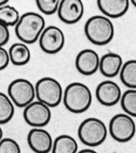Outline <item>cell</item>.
I'll list each match as a JSON object with an SVG mask.
<instances>
[{
	"label": "cell",
	"instance_id": "cell-27",
	"mask_svg": "<svg viewBox=\"0 0 136 153\" xmlns=\"http://www.w3.org/2000/svg\"><path fill=\"white\" fill-rule=\"evenodd\" d=\"M6 4H8V0H0V7Z\"/></svg>",
	"mask_w": 136,
	"mask_h": 153
},
{
	"label": "cell",
	"instance_id": "cell-1",
	"mask_svg": "<svg viewBox=\"0 0 136 153\" xmlns=\"http://www.w3.org/2000/svg\"><path fill=\"white\" fill-rule=\"evenodd\" d=\"M15 27V35L25 44H32L38 40L46 27L44 18L36 12H27L21 15Z\"/></svg>",
	"mask_w": 136,
	"mask_h": 153
},
{
	"label": "cell",
	"instance_id": "cell-26",
	"mask_svg": "<svg viewBox=\"0 0 136 153\" xmlns=\"http://www.w3.org/2000/svg\"><path fill=\"white\" fill-rule=\"evenodd\" d=\"M77 153H98L97 152H95L93 149H91V148H86V149H83V150L79 151Z\"/></svg>",
	"mask_w": 136,
	"mask_h": 153
},
{
	"label": "cell",
	"instance_id": "cell-4",
	"mask_svg": "<svg viewBox=\"0 0 136 153\" xmlns=\"http://www.w3.org/2000/svg\"><path fill=\"white\" fill-rule=\"evenodd\" d=\"M78 136L83 144L88 147H98L106 140L107 128L99 119L87 118L80 123Z\"/></svg>",
	"mask_w": 136,
	"mask_h": 153
},
{
	"label": "cell",
	"instance_id": "cell-21",
	"mask_svg": "<svg viewBox=\"0 0 136 153\" xmlns=\"http://www.w3.org/2000/svg\"><path fill=\"white\" fill-rule=\"evenodd\" d=\"M120 103L125 114L136 117V89L126 90L122 95Z\"/></svg>",
	"mask_w": 136,
	"mask_h": 153
},
{
	"label": "cell",
	"instance_id": "cell-23",
	"mask_svg": "<svg viewBox=\"0 0 136 153\" xmlns=\"http://www.w3.org/2000/svg\"><path fill=\"white\" fill-rule=\"evenodd\" d=\"M0 153H21L20 146L11 138H3L0 140Z\"/></svg>",
	"mask_w": 136,
	"mask_h": 153
},
{
	"label": "cell",
	"instance_id": "cell-16",
	"mask_svg": "<svg viewBox=\"0 0 136 153\" xmlns=\"http://www.w3.org/2000/svg\"><path fill=\"white\" fill-rule=\"evenodd\" d=\"M8 54L10 62L15 66L26 65L30 59V51L25 43H14L10 46Z\"/></svg>",
	"mask_w": 136,
	"mask_h": 153
},
{
	"label": "cell",
	"instance_id": "cell-11",
	"mask_svg": "<svg viewBox=\"0 0 136 153\" xmlns=\"http://www.w3.org/2000/svg\"><path fill=\"white\" fill-rule=\"evenodd\" d=\"M95 95L102 105L111 107L117 104L121 100V88L114 81H103L97 86Z\"/></svg>",
	"mask_w": 136,
	"mask_h": 153
},
{
	"label": "cell",
	"instance_id": "cell-17",
	"mask_svg": "<svg viewBox=\"0 0 136 153\" xmlns=\"http://www.w3.org/2000/svg\"><path fill=\"white\" fill-rule=\"evenodd\" d=\"M52 153H77L78 143L69 135H61L53 141Z\"/></svg>",
	"mask_w": 136,
	"mask_h": 153
},
{
	"label": "cell",
	"instance_id": "cell-3",
	"mask_svg": "<svg viewBox=\"0 0 136 153\" xmlns=\"http://www.w3.org/2000/svg\"><path fill=\"white\" fill-rule=\"evenodd\" d=\"M84 32L87 39L95 45L104 46L111 43L115 35V27L110 19L95 15L86 21Z\"/></svg>",
	"mask_w": 136,
	"mask_h": 153
},
{
	"label": "cell",
	"instance_id": "cell-28",
	"mask_svg": "<svg viewBox=\"0 0 136 153\" xmlns=\"http://www.w3.org/2000/svg\"><path fill=\"white\" fill-rule=\"evenodd\" d=\"M3 129L0 128V140L3 139Z\"/></svg>",
	"mask_w": 136,
	"mask_h": 153
},
{
	"label": "cell",
	"instance_id": "cell-29",
	"mask_svg": "<svg viewBox=\"0 0 136 153\" xmlns=\"http://www.w3.org/2000/svg\"><path fill=\"white\" fill-rule=\"evenodd\" d=\"M130 3H131L132 4L134 5V7H136V0H132L131 2H130Z\"/></svg>",
	"mask_w": 136,
	"mask_h": 153
},
{
	"label": "cell",
	"instance_id": "cell-5",
	"mask_svg": "<svg viewBox=\"0 0 136 153\" xmlns=\"http://www.w3.org/2000/svg\"><path fill=\"white\" fill-rule=\"evenodd\" d=\"M35 96L38 101L50 108H55L63 100V91L60 83L51 77L40 79L35 86Z\"/></svg>",
	"mask_w": 136,
	"mask_h": 153
},
{
	"label": "cell",
	"instance_id": "cell-14",
	"mask_svg": "<svg viewBox=\"0 0 136 153\" xmlns=\"http://www.w3.org/2000/svg\"><path fill=\"white\" fill-rule=\"evenodd\" d=\"M97 5L100 11L108 19L123 16L130 7L129 0H98Z\"/></svg>",
	"mask_w": 136,
	"mask_h": 153
},
{
	"label": "cell",
	"instance_id": "cell-10",
	"mask_svg": "<svg viewBox=\"0 0 136 153\" xmlns=\"http://www.w3.org/2000/svg\"><path fill=\"white\" fill-rule=\"evenodd\" d=\"M57 13L62 22L67 24H75L83 16L84 6L81 0H62Z\"/></svg>",
	"mask_w": 136,
	"mask_h": 153
},
{
	"label": "cell",
	"instance_id": "cell-20",
	"mask_svg": "<svg viewBox=\"0 0 136 153\" xmlns=\"http://www.w3.org/2000/svg\"><path fill=\"white\" fill-rule=\"evenodd\" d=\"M19 19L18 10L12 6L6 4L0 7V23L7 27H13L17 24Z\"/></svg>",
	"mask_w": 136,
	"mask_h": 153
},
{
	"label": "cell",
	"instance_id": "cell-6",
	"mask_svg": "<svg viewBox=\"0 0 136 153\" xmlns=\"http://www.w3.org/2000/svg\"><path fill=\"white\" fill-rule=\"evenodd\" d=\"M109 131L115 140L126 143L131 140L135 135V123L132 117L126 114H117L110 121Z\"/></svg>",
	"mask_w": 136,
	"mask_h": 153
},
{
	"label": "cell",
	"instance_id": "cell-25",
	"mask_svg": "<svg viewBox=\"0 0 136 153\" xmlns=\"http://www.w3.org/2000/svg\"><path fill=\"white\" fill-rule=\"evenodd\" d=\"M10 39V31L7 26L0 23V47H3L8 43Z\"/></svg>",
	"mask_w": 136,
	"mask_h": 153
},
{
	"label": "cell",
	"instance_id": "cell-12",
	"mask_svg": "<svg viewBox=\"0 0 136 153\" xmlns=\"http://www.w3.org/2000/svg\"><path fill=\"white\" fill-rule=\"evenodd\" d=\"M53 141L51 135L43 128H32L27 135L28 145L35 153H49L51 152Z\"/></svg>",
	"mask_w": 136,
	"mask_h": 153
},
{
	"label": "cell",
	"instance_id": "cell-13",
	"mask_svg": "<svg viewBox=\"0 0 136 153\" xmlns=\"http://www.w3.org/2000/svg\"><path fill=\"white\" fill-rule=\"evenodd\" d=\"M99 61L100 58L96 51L91 49H84L76 56V69L82 75L89 76L98 70Z\"/></svg>",
	"mask_w": 136,
	"mask_h": 153
},
{
	"label": "cell",
	"instance_id": "cell-7",
	"mask_svg": "<svg viewBox=\"0 0 136 153\" xmlns=\"http://www.w3.org/2000/svg\"><path fill=\"white\" fill-rule=\"evenodd\" d=\"M8 95L18 108H25L35 98V89L33 83L26 79H17L8 86Z\"/></svg>",
	"mask_w": 136,
	"mask_h": 153
},
{
	"label": "cell",
	"instance_id": "cell-15",
	"mask_svg": "<svg viewBox=\"0 0 136 153\" xmlns=\"http://www.w3.org/2000/svg\"><path fill=\"white\" fill-rule=\"evenodd\" d=\"M123 64L121 55L116 53L109 52L101 57L98 70L105 77L114 78L119 74Z\"/></svg>",
	"mask_w": 136,
	"mask_h": 153
},
{
	"label": "cell",
	"instance_id": "cell-18",
	"mask_svg": "<svg viewBox=\"0 0 136 153\" xmlns=\"http://www.w3.org/2000/svg\"><path fill=\"white\" fill-rule=\"evenodd\" d=\"M121 82L130 89H136V59H131L123 64L119 72Z\"/></svg>",
	"mask_w": 136,
	"mask_h": 153
},
{
	"label": "cell",
	"instance_id": "cell-9",
	"mask_svg": "<svg viewBox=\"0 0 136 153\" xmlns=\"http://www.w3.org/2000/svg\"><path fill=\"white\" fill-rule=\"evenodd\" d=\"M39 47L47 54L54 55L59 52L65 44V35L60 28L56 26L45 27L38 39Z\"/></svg>",
	"mask_w": 136,
	"mask_h": 153
},
{
	"label": "cell",
	"instance_id": "cell-24",
	"mask_svg": "<svg viewBox=\"0 0 136 153\" xmlns=\"http://www.w3.org/2000/svg\"><path fill=\"white\" fill-rule=\"evenodd\" d=\"M10 63V57L8 54V51H7L3 47H0V71L4 70L7 68Z\"/></svg>",
	"mask_w": 136,
	"mask_h": 153
},
{
	"label": "cell",
	"instance_id": "cell-2",
	"mask_svg": "<svg viewBox=\"0 0 136 153\" xmlns=\"http://www.w3.org/2000/svg\"><path fill=\"white\" fill-rule=\"evenodd\" d=\"M64 106L69 111L80 114L86 111L92 103V94L84 83L75 82L67 86L63 91Z\"/></svg>",
	"mask_w": 136,
	"mask_h": 153
},
{
	"label": "cell",
	"instance_id": "cell-19",
	"mask_svg": "<svg viewBox=\"0 0 136 153\" xmlns=\"http://www.w3.org/2000/svg\"><path fill=\"white\" fill-rule=\"evenodd\" d=\"M15 107L9 96L0 91V124H5L12 120Z\"/></svg>",
	"mask_w": 136,
	"mask_h": 153
},
{
	"label": "cell",
	"instance_id": "cell-22",
	"mask_svg": "<svg viewBox=\"0 0 136 153\" xmlns=\"http://www.w3.org/2000/svg\"><path fill=\"white\" fill-rule=\"evenodd\" d=\"M60 1L58 0H37L36 5L44 15H54L58 11Z\"/></svg>",
	"mask_w": 136,
	"mask_h": 153
},
{
	"label": "cell",
	"instance_id": "cell-8",
	"mask_svg": "<svg viewBox=\"0 0 136 153\" xmlns=\"http://www.w3.org/2000/svg\"><path fill=\"white\" fill-rule=\"evenodd\" d=\"M23 118L26 123L33 128H43L51 120V111L44 103L33 101L24 108Z\"/></svg>",
	"mask_w": 136,
	"mask_h": 153
}]
</instances>
